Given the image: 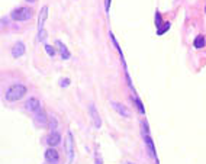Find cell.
I'll use <instances>...</instances> for the list:
<instances>
[{
  "instance_id": "1",
  "label": "cell",
  "mask_w": 206,
  "mask_h": 164,
  "mask_svg": "<svg viewBox=\"0 0 206 164\" xmlns=\"http://www.w3.org/2000/svg\"><path fill=\"white\" fill-rule=\"evenodd\" d=\"M26 92H28V89H26V86H23V84H20V83H18V84H12V86L6 90V95H5L6 100L18 102L26 95Z\"/></svg>"
},
{
  "instance_id": "2",
  "label": "cell",
  "mask_w": 206,
  "mask_h": 164,
  "mask_svg": "<svg viewBox=\"0 0 206 164\" xmlns=\"http://www.w3.org/2000/svg\"><path fill=\"white\" fill-rule=\"evenodd\" d=\"M32 10L29 9V7H18V9H15L12 13H10V18L16 22H23V20H29L32 18Z\"/></svg>"
},
{
  "instance_id": "3",
  "label": "cell",
  "mask_w": 206,
  "mask_h": 164,
  "mask_svg": "<svg viewBox=\"0 0 206 164\" xmlns=\"http://www.w3.org/2000/svg\"><path fill=\"white\" fill-rule=\"evenodd\" d=\"M65 151H67L68 160L67 164L73 163V157H74V144H73V134L67 132V138H65Z\"/></svg>"
},
{
  "instance_id": "4",
  "label": "cell",
  "mask_w": 206,
  "mask_h": 164,
  "mask_svg": "<svg viewBox=\"0 0 206 164\" xmlns=\"http://www.w3.org/2000/svg\"><path fill=\"white\" fill-rule=\"evenodd\" d=\"M89 112H90L91 121H93V125H95V128H96V129H99V128L102 126V119H100V115H99V112H97L96 106H95L93 103H90V105H89Z\"/></svg>"
},
{
  "instance_id": "5",
  "label": "cell",
  "mask_w": 206,
  "mask_h": 164,
  "mask_svg": "<svg viewBox=\"0 0 206 164\" xmlns=\"http://www.w3.org/2000/svg\"><path fill=\"white\" fill-rule=\"evenodd\" d=\"M45 160L51 164H58L60 161V154H58V151L54 148V147H49L48 150L45 151Z\"/></svg>"
},
{
  "instance_id": "6",
  "label": "cell",
  "mask_w": 206,
  "mask_h": 164,
  "mask_svg": "<svg viewBox=\"0 0 206 164\" xmlns=\"http://www.w3.org/2000/svg\"><path fill=\"white\" fill-rule=\"evenodd\" d=\"M142 126L145 128V132H144V138H145V144H147V147H148V151L149 154L153 155L154 158L157 160V157H155V150H154V144H153V140H151V137H149L148 134V129H147V122H142Z\"/></svg>"
},
{
  "instance_id": "7",
  "label": "cell",
  "mask_w": 206,
  "mask_h": 164,
  "mask_svg": "<svg viewBox=\"0 0 206 164\" xmlns=\"http://www.w3.org/2000/svg\"><path fill=\"white\" fill-rule=\"evenodd\" d=\"M47 142H48L49 147H55V145H58L60 142H61V134H60L58 131H53V132L48 135V138H47Z\"/></svg>"
},
{
  "instance_id": "8",
  "label": "cell",
  "mask_w": 206,
  "mask_h": 164,
  "mask_svg": "<svg viewBox=\"0 0 206 164\" xmlns=\"http://www.w3.org/2000/svg\"><path fill=\"white\" fill-rule=\"evenodd\" d=\"M26 109H28L29 112H36L41 109V102L36 99V97H31L28 102H26Z\"/></svg>"
},
{
  "instance_id": "9",
  "label": "cell",
  "mask_w": 206,
  "mask_h": 164,
  "mask_svg": "<svg viewBox=\"0 0 206 164\" xmlns=\"http://www.w3.org/2000/svg\"><path fill=\"white\" fill-rule=\"evenodd\" d=\"M55 45H57L58 51H60V54H61V58H62V60H68L71 54H70V51H68L67 47H65V45H64V44H62L60 39H57V41H55Z\"/></svg>"
},
{
  "instance_id": "10",
  "label": "cell",
  "mask_w": 206,
  "mask_h": 164,
  "mask_svg": "<svg viewBox=\"0 0 206 164\" xmlns=\"http://www.w3.org/2000/svg\"><path fill=\"white\" fill-rule=\"evenodd\" d=\"M48 16V6H44L41 9V13H39V19H38V32L39 31H44V23H45V19Z\"/></svg>"
},
{
  "instance_id": "11",
  "label": "cell",
  "mask_w": 206,
  "mask_h": 164,
  "mask_svg": "<svg viewBox=\"0 0 206 164\" xmlns=\"http://www.w3.org/2000/svg\"><path fill=\"white\" fill-rule=\"evenodd\" d=\"M25 54V44L23 42H18L15 44V47L12 48V55L13 58H19Z\"/></svg>"
},
{
  "instance_id": "12",
  "label": "cell",
  "mask_w": 206,
  "mask_h": 164,
  "mask_svg": "<svg viewBox=\"0 0 206 164\" xmlns=\"http://www.w3.org/2000/svg\"><path fill=\"white\" fill-rule=\"evenodd\" d=\"M112 106H113V109H115L119 115L125 116V118H129L131 116V112L126 109V107L124 106V105H120V103H118V102H112Z\"/></svg>"
},
{
  "instance_id": "13",
  "label": "cell",
  "mask_w": 206,
  "mask_h": 164,
  "mask_svg": "<svg viewBox=\"0 0 206 164\" xmlns=\"http://www.w3.org/2000/svg\"><path fill=\"white\" fill-rule=\"evenodd\" d=\"M35 121L38 122V124H41V125H47V122H48V119H47V115H45V112L42 111V109H39V111L35 112Z\"/></svg>"
},
{
  "instance_id": "14",
  "label": "cell",
  "mask_w": 206,
  "mask_h": 164,
  "mask_svg": "<svg viewBox=\"0 0 206 164\" xmlns=\"http://www.w3.org/2000/svg\"><path fill=\"white\" fill-rule=\"evenodd\" d=\"M205 44H206V41H205V38H203L202 35H197L196 38H195V41H193V45H195V48H197V49L203 48V47H205Z\"/></svg>"
},
{
  "instance_id": "15",
  "label": "cell",
  "mask_w": 206,
  "mask_h": 164,
  "mask_svg": "<svg viewBox=\"0 0 206 164\" xmlns=\"http://www.w3.org/2000/svg\"><path fill=\"white\" fill-rule=\"evenodd\" d=\"M170 26H171L170 22H163V25H161L160 28H157V35H164L168 29H170Z\"/></svg>"
},
{
  "instance_id": "16",
  "label": "cell",
  "mask_w": 206,
  "mask_h": 164,
  "mask_svg": "<svg viewBox=\"0 0 206 164\" xmlns=\"http://www.w3.org/2000/svg\"><path fill=\"white\" fill-rule=\"evenodd\" d=\"M132 99H134L135 103H137V107H138L139 113H142V115H144V113H145V109H144V106H142V102L139 100V97H138V96H132Z\"/></svg>"
},
{
  "instance_id": "17",
  "label": "cell",
  "mask_w": 206,
  "mask_h": 164,
  "mask_svg": "<svg viewBox=\"0 0 206 164\" xmlns=\"http://www.w3.org/2000/svg\"><path fill=\"white\" fill-rule=\"evenodd\" d=\"M163 25V20H161V15H160V12H155V26L157 28H160Z\"/></svg>"
},
{
  "instance_id": "18",
  "label": "cell",
  "mask_w": 206,
  "mask_h": 164,
  "mask_svg": "<svg viewBox=\"0 0 206 164\" xmlns=\"http://www.w3.org/2000/svg\"><path fill=\"white\" fill-rule=\"evenodd\" d=\"M45 51H47V54H48L49 57H54V55H55V49H54L51 45H45Z\"/></svg>"
},
{
  "instance_id": "19",
  "label": "cell",
  "mask_w": 206,
  "mask_h": 164,
  "mask_svg": "<svg viewBox=\"0 0 206 164\" xmlns=\"http://www.w3.org/2000/svg\"><path fill=\"white\" fill-rule=\"evenodd\" d=\"M49 126H51L53 131H55V126H57V119H55V118H51V119H49Z\"/></svg>"
},
{
  "instance_id": "20",
  "label": "cell",
  "mask_w": 206,
  "mask_h": 164,
  "mask_svg": "<svg viewBox=\"0 0 206 164\" xmlns=\"http://www.w3.org/2000/svg\"><path fill=\"white\" fill-rule=\"evenodd\" d=\"M70 84V78H62L61 82H60V86L61 87H67Z\"/></svg>"
},
{
  "instance_id": "21",
  "label": "cell",
  "mask_w": 206,
  "mask_h": 164,
  "mask_svg": "<svg viewBox=\"0 0 206 164\" xmlns=\"http://www.w3.org/2000/svg\"><path fill=\"white\" fill-rule=\"evenodd\" d=\"M105 9H106V12H109V9H110V0H105Z\"/></svg>"
},
{
  "instance_id": "22",
  "label": "cell",
  "mask_w": 206,
  "mask_h": 164,
  "mask_svg": "<svg viewBox=\"0 0 206 164\" xmlns=\"http://www.w3.org/2000/svg\"><path fill=\"white\" fill-rule=\"evenodd\" d=\"M26 2H29V3H35L36 0H26Z\"/></svg>"
},
{
  "instance_id": "23",
  "label": "cell",
  "mask_w": 206,
  "mask_h": 164,
  "mask_svg": "<svg viewBox=\"0 0 206 164\" xmlns=\"http://www.w3.org/2000/svg\"><path fill=\"white\" fill-rule=\"evenodd\" d=\"M124 164H135V163H131V161H125Z\"/></svg>"
},
{
  "instance_id": "24",
  "label": "cell",
  "mask_w": 206,
  "mask_h": 164,
  "mask_svg": "<svg viewBox=\"0 0 206 164\" xmlns=\"http://www.w3.org/2000/svg\"><path fill=\"white\" fill-rule=\"evenodd\" d=\"M205 12H206V9H205Z\"/></svg>"
}]
</instances>
